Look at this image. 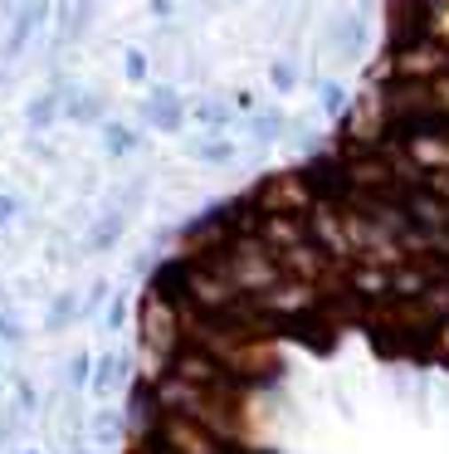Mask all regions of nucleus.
I'll return each instance as SVG.
<instances>
[{
    "mask_svg": "<svg viewBox=\"0 0 449 454\" xmlns=\"http://www.w3.org/2000/svg\"><path fill=\"white\" fill-rule=\"evenodd\" d=\"M15 210H20V200L0 191V225H10V220H15Z\"/></svg>",
    "mask_w": 449,
    "mask_h": 454,
    "instance_id": "obj_7",
    "label": "nucleus"
},
{
    "mask_svg": "<svg viewBox=\"0 0 449 454\" xmlns=\"http://www.w3.org/2000/svg\"><path fill=\"white\" fill-rule=\"evenodd\" d=\"M146 122H152V128H161V132H176L185 122L181 98H176L171 89H156L152 98H146Z\"/></svg>",
    "mask_w": 449,
    "mask_h": 454,
    "instance_id": "obj_1",
    "label": "nucleus"
},
{
    "mask_svg": "<svg viewBox=\"0 0 449 454\" xmlns=\"http://www.w3.org/2000/svg\"><path fill=\"white\" fill-rule=\"evenodd\" d=\"M39 20H44V0H29V5H25V15H20V25L10 30V54H15V50H25V40L35 35V25H39Z\"/></svg>",
    "mask_w": 449,
    "mask_h": 454,
    "instance_id": "obj_2",
    "label": "nucleus"
},
{
    "mask_svg": "<svg viewBox=\"0 0 449 454\" xmlns=\"http://www.w3.org/2000/svg\"><path fill=\"white\" fill-rule=\"evenodd\" d=\"M127 79H132V83L146 79V54L142 50H127Z\"/></svg>",
    "mask_w": 449,
    "mask_h": 454,
    "instance_id": "obj_6",
    "label": "nucleus"
},
{
    "mask_svg": "<svg viewBox=\"0 0 449 454\" xmlns=\"http://www.w3.org/2000/svg\"><path fill=\"white\" fill-rule=\"evenodd\" d=\"M273 89H293V69H288V64H273Z\"/></svg>",
    "mask_w": 449,
    "mask_h": 454,
    "instance_id": "obj_9",
    "label": "nucleus"
},
{
    "mask_svg": "<svg viewBox=\"0 0 449 454\" xmlns=\"http://www.w3.org/2000/svg\"><path fill=\"white\" fill-rule=\"evenodd\" d=\"M322 103H327V113H342V89H337V83L322 89Z\"/></svg>",
    "mask_w": 449,
    "mask_h": 454,
    "instance_id": "obj_8",
    "label": "nucleus"
},
{
    "mask_svg": "<svg viewBox=\"0 0 449 454\" xmlns=\"http://www.w3.org/2000/svg\"><path fill=\"white\" fill-rule=\"evenodd\" d=\"M103 137H107V152H113V157H122V152H132V147H137V137H132L127 128H117V122H107Z\"/></svg>",
    "mask_w": 449,
    "mask_h": 454,
    "instance_id": "obj_4",
    "label": "nucleus"
},
{
    "mask_svg": "<svg viewBox=\"0 0 449 454\" xmlns=\"http://www.w3.org/2000/svg\"><path fill=\"white\" fill-rule=\"evenodd\" d=\"M195 157H205V161H230L234 147H224V142H201V147H195Z\"/></svg>",
    "mask_w": 449,
    "mask_h": 454,
    "instance_id": "obj_5",
    "label": "nucleus"
},
{
    "mask_svg": "<svg viewBox=\"0 0 449 454\" xmlns=\"http://www.w3.org/2000/svg\"><path fill=\"white\" fill-rule=\"evenodd\" d=\"M5 5H15V0H5Z\"/></svg>",
    "mask_w": 449,
    "mask_h": 454,
    "instance_id": "obj_10",
    "label": "nucleus"
},
{
    "mask_svg": "<svg viewBox=\"0 0 449 454\" xmlns=\"http://www.w3.org/2000/svg\"><path fill=\"white\" fill-rule=\"evenodd\" d=\"M59 118V93H44V98L29 103V128H49Z\"/></svg>",
    "mask_w": 449,
    "mask_h": 454,
    "instance_id": "obj_3",
    "label": "nucleus"
}]
</instances>
